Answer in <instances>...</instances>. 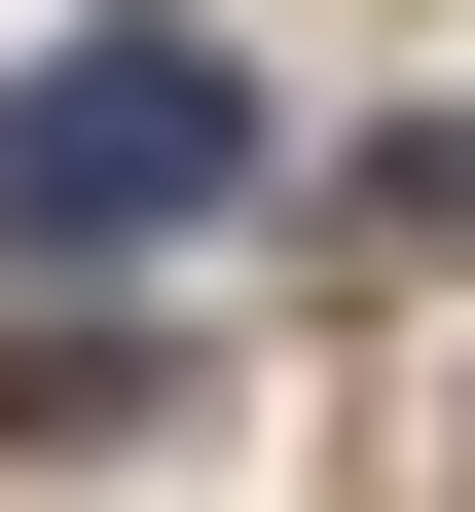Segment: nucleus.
Masks as SVG:
<instances>
[{
    "label": "nucleus",
    "instance_id": "2",
    "mask_svg": "<svg viewBox=\"0 0 475 512\" xmlns=\"http://www.w3.org/2000/svg\"><path fill=\"white\" fill-rule=\"evenodd\" d=\"M183 403V330H0V439H147Z\"/></svg>",
    "mask_w": 475,
    "mask_h": 512
},
{
    "label": "nucleus",
    "instance_id": "1",
    "mask_svg": "<svg viewBox=\"0 0 475 512\" xmlns=\"http://www.w3.org/2000/svg\"><path fill=\"white\" fill-rule=\"evenodd\" d=\"M220 183H256L220 37H37V74H0V256H183Z\"/></svg>",
    "mask_w": 475,
    "mask_h": 512
}]
</instances>
